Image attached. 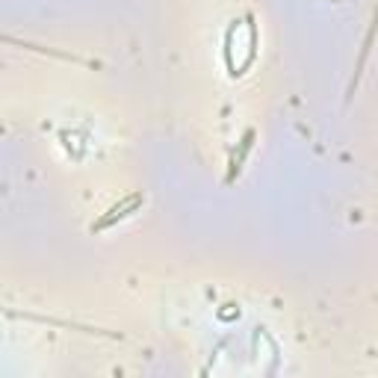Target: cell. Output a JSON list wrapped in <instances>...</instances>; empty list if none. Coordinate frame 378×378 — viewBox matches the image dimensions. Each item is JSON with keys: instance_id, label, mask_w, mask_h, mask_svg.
Returning a JSON list of instances; mask_svg holds the SVG:
<instances>
[{"instance_id": "cell-2", "label": "cell", "mask_w": 378, "mask_h": 378, "mask_svg": "<svg viewBox=\"0 0 378 378\" xmlns=\"http://www.w3.org/2000/svg\"><path fill=\"white\" fill-rule=\"evenodd\" d=\"M251 145H254V130H246V136L239 139V151H234V157H231V172H227V181H234L239 174L242 163H246V157L251 151Z\"/></svg>"}, {"instance_id": "cell-1", "label": "cell", "mask_w": 378, "mask_h": 378, "mask_svg": "<svg viewBox=\"0 0 378 378\" xmlns=\"http://www.w3.org/2000/svg\"><path fill=\"white\" fill-rule=\"evenodd\" d=\"M145 204V195L142 192H133V195H127V198H121L118 204H113L110 210H106L98 222L92 225V234H98V231H106V227H113L115 222H121V219H127V216H133L139 207Z\"/></svg>"}]
</instances>
